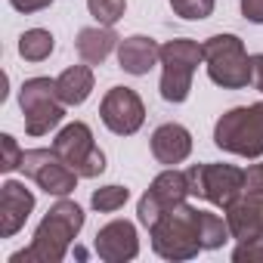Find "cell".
<instances>
[{"mask_svg": "<svg viewBox=\"0 0 263 263\" xmlns=\"http://www.w3.org/2000/svg\"><path fill=\"white\" fill-rule=\"evenodd\" d=\"M81 229H84V208L65 195L37 223L31 245L16 251L10 263H62Z\"/></svg>", "mask_w": 263, "mask_h": 263, "instance_id": "6da1fadb", "label": "cell"}, {"mask_svg": "<svg viewBox=\"0 0 263 263\" xmlns=\"http://www.w3.org/2000/svg\"><path fill=\"white\" fill-rule=\"evenodd\" d=\"M198 214L201 208H192L189 201L171 208L152 229V251L164 260H192L198 257L201 248V232H198Z\"/></svg>", "mask_w": 263, "mask_h": 263, "instance_id": "7a4b0ae2", "label": "cell"}, {"mask_svg": "<svg viewBox=\"0 0 263 263\" xmlns=\"http://www.w3.org/2000/svg\"><path fill=\"white\" fill-rule=\"evenodd\" d=\"M214 146L238 155V158H260L263 155V102L235 105L214 124Z\"/></svg>", "mask_w": 263, "mask_h": 263, "instance_id": "3957f363", "label": "cell"}, {"mask_svg": "<svg viewBox=\"0 0 263 263\" xmlns=\"http://www.w3.org/2000/svg\"><path fill=\"white\" fill-rule=\"evenodd\" d=\"M208 78L223 90H245L254 78L251 56L238 34H214L201 44Z\"/></svg>", "mask_w": 263, "mask_h": 263, "instance_id": "277c9868", "label": "cell"}, {"mask_svg": "<svg viewBox=\"0 0 263 263\" xmlns=\"http://www.w3.org/2000/svg\"><path fill=\"white\" fill-rule=\"evenodd\" d=\"M204 62V50L192 37H174L161 44V99L186 102L192 93V78Z\"/></svg>", "mask_w": 263, "mask_h": 263, "instance_id": "5b68a950", "label": "cell"}, {"mask_svg": "<svg viewBox=\"0 0 263 263\" xmlns=\"http://www.w3.org/2000/svg\"><path fill=\"white\" fill-rule=\"evenodd\" d=\"M19 105L25 115V134L47 137L65 118V102L56 93V78H28L19 87Z\"/></svg>", "mask_w": 263, "mask_h": 263, "instance_id": "8992f818", "label": "cell"}, {"mask_svg": "<svg viewBox=\"0 0 263 263\" xmlns=\"http://www.w3.org/2000/svg\"><path fill=\"white\" fill-rule=\"evenodd\" d=\"M186 180L192 198H204L223 211L245 192V171L235 164H192L186 167Z\"/></svg>", "mask_w": 263, "mask_h": 263, "instance_id": "52a82bcc", "label": "cell"}, {"mask_svg": "<svg viewBox=\"0 0 263 263\" xmlns=\"http://www.w3.org/2000/svg\"><path fill=\"white\" fill-rule=\"evenodd\" d=\"M28 180L37 183V189H44L47 195L65 198L78 189L81 174L50 146V149H28L22 155V167H19Z\"/></svg>", "mask_w": 263, "mask_h": 263, "instance_id": "ba28073f", "label": "cell"}, {"mask_svg": "<svg viewBox=\"0 0 263 263\" xmlns=\"http://www.w3.org/2000/svg\"><path fill=\"white\" fill-rule=\"evenodd\" d=\"M53 149H56L84 180H93V177H99V174L105 171V152L96 146L93 130H90V124H84V121L65 124L59 134H56V140H53Z\"/></svg>", "mask_w": 263, "mask_h": 263, "instance_id": "9c48e42d", "label": "cell"}, {"mask_svg": "<svg viewBox=\"0 0 263 263\" xmlns=\"http://www.w3.org/2000/svg\"><path fill=\"white\" fill-rule=\"evenodd\" d=\"M189 198V180H186V171H177V167H167L161 171L152 186L146 189V195L140 198L137 204V217L146 229H152L171 208L183 204Z\"/></svg>", "mask_w": 263, "mask_h": 263, "instance_id": "30bf717a", "label": "cell"}, {"mask_svg": "<svg viewBox=\"0 0 263 263\" xmlns=\"http://www.w3.org/2000/svg\"><path fill=\"white\" fill-rule=\"evenodd\" d=\"M99 118L102 124L111 130L115 137H130V134H137V130L143 127L146 121V105L140 99L137 90H130V87H111L102 102H99Z\"/></svg>", "mask_w": 263, "mask_h": 263, "instance_id": "8fae6325", "label": "cell"}, {"mask_svg": "<svg viewBox=\"0 0 263 263\" xmlns=\"http://www.w3.org/2000/svg\"><path fill=\"white\" fill-rule=\"evenodd\" d=\"M93 251L105 263H127V260H134L140 254L137 226L130 223V220H111V223H105L96 232V238H93Z\"/></svg>", "mask_w": 263, "mask_h": 263, "instance_id": "7c38bea8", "label": "cell"}, {"mask_svg": "<svg viewBox=\"0 0 263 263\" xmlns=\"http://www.w3.org/2000/svg\"><path fill=\"white\" fill-rule=\"evenodd\" d=\"M226 223L235 241L263 238V189H245L226 208Z\"/></svg>", "mask_w": 263, "mask_h": 263, "instance_id": "4fadbf2b", "label": "cell"}, {"mask_svg": "<svg viewBox=\"0 0 263 263\" xmlns=\"http://www.w3.org/2000/svg\"><path fill=\"white\" fill-rule=\"evenodd\" d=\"M31 211H34V192L19 180H7L0 186V238H13L25 226Z\"/></svg>", "mask_w": 263, "mask_h": 263, "instance_id": "5bb4252c", "label": "cell"}, {"mask_svg": "<svg viewBox=\"0 0 263 263\" xmlns=\"http://www.w3.org/2000/svg\"><path fill=\"white\" fill-rule=\"evenodd\" d=\"M149 146H152V155H155L158 164L177 167V164H183V161L192 155V134H189L183 124L167 121V124L155 127V134H152V143H149Z\"/></svg>", "mask_w": 263, "mask_h": 263, "instance_id": "9a60e30c", "label": "cell"}, {"mask_svg": "<svg viewBox=\"0 0 263 263\" xmlns=\"http://www.w3.org/2000/svg\"><path fill=\"white\" fill-rule=\"evenodd\" d=\"M161 62V47L158 41L146 37V34H134V37H124L118 44V65L134 74V78H143L149 74L155 65Z\"/></svg>", "mask_w": 263, "mask_h": 263, "instance_id": "2e32d148", "label": "cell"}, {"mask_svg": "<svg viewBox=\"0 0 263 263\" xmlns=\"http://www.w3.org/2000/svg\"><path fill=\"white\" fill-rule=\"evenodd\" d=\"M121 37L111 31V25H93V28H81L78 31V41H74V50L81 56V62L87 65H102L111 50H118Z\"/></svg>", "mask_w": 263, "mask_h": 263, "instance_id": "e0dca14e", "label": "cell"}, {"mask_svg": "<svg viewBox=\"0 0 263 263\" xmlns=\"http://www.w3.org/2000/svg\"><path fill=\"white\" fill-rule=\"evenodd\" d=\"M93 68L84 65H68L59 78H56V93L65 105H84L93 93Z\"/></svg>", "mask_w": 263, "mask_h": 263, "instance_id": "ac0fdd59", "label": "cell"}, {"mask_svg": "<svg viewBox=\"0 0 263 263\" xmlns=\"http://www.w3.org/2000/svg\"><path fill=\"white\" fill-rule=\"evenodd\" d=\"M53 50H56V37L47 28H28L19 37V56L25 62H44L53 56Z\"/></svg>", "mask_w": 263, "mask_h": 263, "instance_id": "d6986e66", "label": "cell"}, {"mask_svg": "<svg viewBox=\"0 0 263 263\" xmlns=\"http://www.w3.org/2000/svg\"><path fill=\"white\" fill-rule=\"evenodd\" d=\"M198 232H201V248L204 251H217V248H223L232 238L226 217H217L211 211H201L198 214Z\"/></svg>", "mask_w": 263, "mask_h": 263, "instance_id": "ffe728a7", "label": "cell"}, {"mask_svg": "<svg viewBox=\"0 0 263 263\" xmlns=\"http://www.w3.org/2000/svg\"><path fill=\"white\" fill-rule=\"evenodd\" d=\"M127 201H130V189H127V186H118V183L99 186V189L93 192V198H90L93 211H99V214H115V211H121Z\"/></svg>", "mask_w": 263, "mask_h": 263, "instance_id": "44dd1931", "label": "cell"}, {"mask_svg": "<svg viewBox=\"0 0 263 263\" xmlns=\"http://www.w3.org/2000/svg\"><path fill=\"white\" fill-rule=\"evenodd\" d=\"M87 10L99 25H115L124 19L127 0H87Z\"/></svg>", "mask_w": 263, "mask_h": 263, "instance_id": "7402d4cb", "label": "cell"}, {"mask_svg": "<svg viewBox=\"0 0 263 263\" xmlns=\"http://www.w3.org/2000/svg\"><path fill=\"white\" fill-rule=\"evenodd\" d=\"M171 10L180 16V19H189V22H201L214 13V4L217 0H167Z\"/></svg>", "mask_w": 263, "mask_h": 263, "instance_id": "603a6c76", "label": "cell"}, {"mask_svg": "<svg viewBox=\"0 0 263 263\" xmlns=\"http://www.w3.org/2000/svg\"><path fill=\"white\" fill-rule=\"evenodd\" d=\"M0 146H4V158H0V171L4 174H13V171H19L22 167V149H19V143H16V137H10V134H4L0 137Z\"/></svg>", "mask_w": 263, "mask_h": 263, "instance_id": "cb8c5ba5", "label": "cell"}, {"mask_svg": "<svg viewBox=\"0 0 263 263\" xmlns=\"http://www.w3.org/2000/svg\"><path fill=\"white\" fill-rule=\"evenodd\" d=\"M235 263H263V238H251V241H238L232 251Z\"/></svg>", "mask_w": 263, "mask_h": 263, "instance_id": "d4e9b609", "label": "cell"}, {"mask_svg": "<svg viewBox=\"0 0 263 263\" xmlns=\"http://www.w3.org/2000/svg\"><path fill=\"white\" fill-rule=\"evenodd\" d=\"M10 7L31 16V13H41V10H50L53 7V0H10Z\"/></svg>", "mask_w": 263, "mask_h": 263, "instance_id": "484cf974", "label": "cell"}, {"mask_svg": "<svg viewBox=\"0 0 263 263\" xmlns=\"http://www.w3.org/2000/svg\"><path fill=\"white\" fill-rule=\"evenodd\" d=\"M241 16L254 25H263V0H241Z\"/></svg>", "mask_w": 263, "mask_h": 263, "instance_id": "4316f807", "label": "cell"}, {"mask_svg": "<svg viewBox=\"0 0 263 263\" xmlns=\"http://www.w3.org/2000/svg\"><path fill=\"white\" fill-rule=\"evenodd\" d=\"M245 189H263V161L245 171Z\"/></svg>", "mask_w": 263, "mask_h": 263, "instance_id": "83f0119b", "label": "cell"}, {"mask_svg": "<svg viewBox=\"0 0 263 263\" xmlns=\"http://www.w3.org/2000/svg\"><path fill=\"white\" fill-rule=\"evenodd\" d=\"M251 68H254V78H251V84L263 93V53H257V56H251Z\"/></svg>", "mask_w": 263, "mask_h": 263, "instance_id": "f1b7e54d", "label": "cell"}]
</instances>
